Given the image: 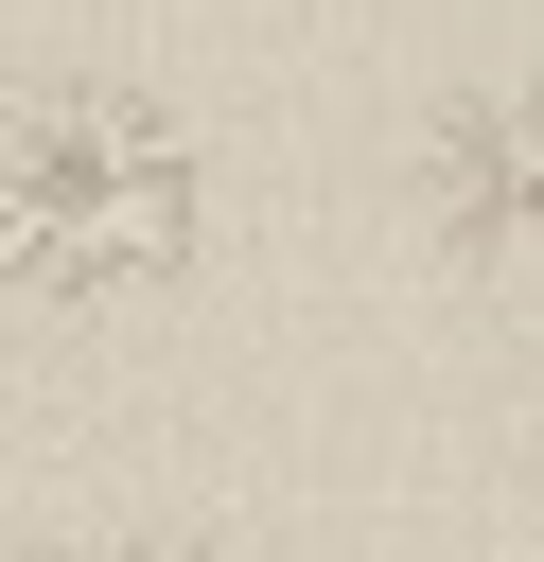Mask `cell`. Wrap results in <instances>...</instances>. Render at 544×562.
Listing matches in <instances>:
<instances>
[{"instance_id":"obj_1","label":"cell","mask_w":544,"mask_h":562,"mask_svg":"<svg viewBox=\"0 0 544 562\" xmlns=\"http://www.w3.org/2000/svg\"><path fill=\"white\" fill-rule=\"evenodd\" d=\"M193 211H211V176L140 88H105V70L18 88V123H0V281H18V316H88V299L175 281Z\"/></svg>"},{"instance_id":"obj_2","label":"cell","mask_w":544,"mask_h":562,"mask_svg":"<svg viewBox=\"0 0 544 562\" xmlns=\"http://www.w3.org/2000/svg\"><path fill=\"white\" fill-rule=\"evenodd\" d=\"M421 228L456 263H544V88H474L421 123Z\"/></svg>"},{"instance_id":"obj_3","label":"cell","mask_w":544,"mask_h":562,"mask_svg":"<svg viewBox=\"0 0 544 562\" xmlns=\"http://www.w3.org/2000/svg\"><path fill=\"white\" fill-rule=\"evenodd\" d=\"M70 562H175V544H70Z\"/></svg>"}]
</instances>
